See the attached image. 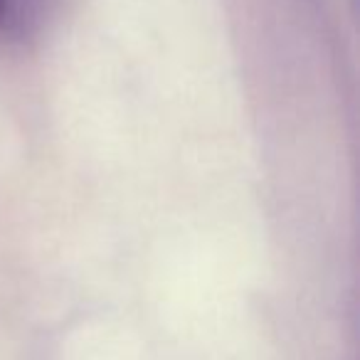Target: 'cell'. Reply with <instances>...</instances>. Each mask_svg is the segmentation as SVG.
<instances>
[{
	"mask_svg": "<svg viewBox=\"0 0 360 360\" xmlns=\"http://www.w3.org/2000/svg\"><path fill=\"white\" fill-rule=\"evenodd\" d=\"M11 18V0H0V25Z\"/></svg>",
	"mask_w": 360,
	"mask_h": 360,
	"instance_id": "obj_1",
	"label": "cell"
}]
</instances>
